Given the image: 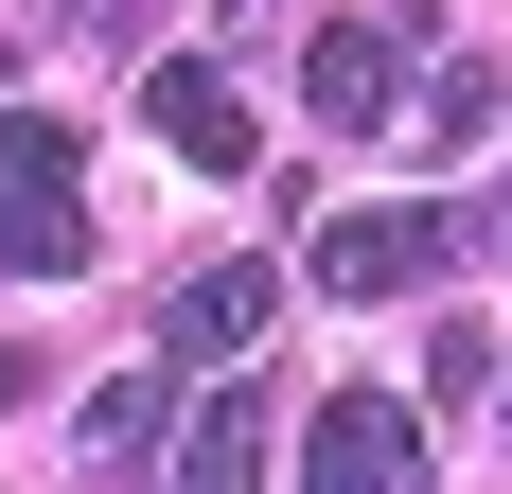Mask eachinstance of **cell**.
<instances>
[{"label": "cell", "mask_w": 512, "mask_h": 494, "mask_svg": "<svg viewBox=\"0 0 512 494\" xmlns=\"http://www.w3.org/2000/svg\"><path fill=\"white\" fill-rule=\"evenodd\" d=\"M0 265L53 283V265H89V159L53 106H0Z\"/></svg>", "instance_id": "6da1fadb"}, {"label": "cell", "mask_w": 512, "mask_h": 494, "mask_svg": "<svg viewBox=\"0 0 512 494\" xmlns=\"http://www.w3.org/2000/svg\"><path fill=\"white\" fill-rule=\"evenodd\" d=\"M442 247H460V230H442L424 195H371V212H336V230L301 247V283H318V300H424Z\"/></svg>", "instance_id": "7a4b0ae2"}, {"label": "cell", "mask_w": 512, "mask_h": 494, "mask_svg": "<svg viewBox=\"0 0 512 494\" xmlns=\"http://www.w3.org/2000/svg\"><path fill=\"white\" fill-rule=\"evenodd\" d=\"M301 494H424V406L336 389V406L301 424Z\"/></svg>", "instance_id": "3957f363"}, {"label": "cell", "mask_w": 512, "mask_h": 494, "mask_svg": "<svg viewBox=\"0 0 512 494\" xmlns=\"http://www.w3.org/2000/svg\"><path fill=\"white\" fill-rule=\"evenodd\" d=\"M389 71H407V18H318V36H301V106L336 124V142L407 124V89H389Z\"/></svg>", "instance_id": "277c9868"}, {"label": "cell", "mask_w": 512, "mask_h": 494, "mask_svg": "<svg viewBox=\"0 0 512 494\" xmlns=\"http://www.w3.org/2000/svg\"><path fill=\"white\" fill-rule=\"evenodd\" d=\"M142 124L195 159V177H248V106H230V71H212V53H159V71H142Z\"/></svg>", "instance_id": "5b68a950"}, {"label": "cell", "mask_w": 512, "mask_h": 494, "mask_svg": "<svg viewBox=\"0 0 512 494\" xmlns=\"http://www.w3.org/2000/svg\"><path fill=\"white\" fill-rule=\"evenodd\" d=\"M265 318H283V283H265V265H195V283L159 300V336H177V371H195V353L230 371V353L265 336Z\"/></svg>", "instance_id": "8992f818"}, {"label": "cell", "mask_w": 512, "mask_h": 494, "mask_svg": "<svg viewBox=\"0 0 512 494\" xmlns=\"http://www.w3.org/2000/svg\"><path fill=\"white\" fill-rule=\"evenodd\" d=\"M248 477H265V389H212L177 424V494H248Z\"/></svg>", "instance_id": "52a82bcc"}, {"label": "cell", "mask_w": 512, "mask_h": 494, "mask_svg": "<svg viewBox=\"0 0 512 494\" xmlns=\"http://www.w3.org/2000/svg\"><path fill=\"white\" fill-rule=\"evenodd\" d=\"M142 442H159V371H124V389L89 406V459H142Z\"/></svg>", "instance_id": "ba28073f"}, {"label": "cell", "mask_w": 512, "mask_h": 494, "mask_svg": "<svg viewBox=\"0 0 512 494\" xmlns=\"http://www.w3.org/2000/svg\"><path fill=\"white\" fill-rule=\"evenodd\" d=\"M477 124H495V71H442V89H424V142L460 159V142H477Z\"/></svg>", "instance_id": "9c48e42d"}, {"label": "cell", "mask_w": 512, "mask_h": 494, "mask_svg": "<svg viewBox=\"0 0 512 494\" xmlns=\"http://www.w3.org/2000/svg\"><path fill=\"white\" fill-rule=\"evenodd\" d=\"M477 247H495V265H512V177H495V212H477Z\"/></svg>", "instance_id": "30bf717a"}]
</instances>
